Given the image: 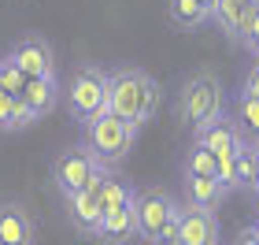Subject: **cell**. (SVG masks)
<instances>
[{"label": "cell", "mask_w": 259, "mask_h": 245, "mask_svg": "<svg viewBox=\"0 0 259 245\" xmlns=\"http://www.w3.org/2000/svg\"><path fill=\"white\" fill-rule=\"evenodd\" d=\"M134 137H137V126L130 119L111 115V112L97 115V119L85 126V149L104 163V167L122 163L130 156V149H134Z\"/></svg>", "instance_id": "3"}, {"label": "cell", "mask_w": 259, "mask_h": 245, "mask_svg": "<svg viewBox=\"0 0 259 245\" xmlns=\"http://www.w3.org/2000/svg\"><path fill=\"white\" fill-rule=\"evenodd\" d=\"M233 245H259V238L252 234V230H241V238L233 241Z\"/></svg>", "instance_id": "28"}, {"label": "cell", "mask_w": 259, "mask_h": 245, "mask_svg": "<svg viewBox=\"0 0 259 245\" xmlns=\"http://www.w3.org/2000/svg\"><path fill=\"white\" fill-rule=\"evenodd\" d=\"M200 4H204V8H207V11H211V8H215V0H200Z\"/></svg>", "instance_id": "30"}, {"label": "cell", "mask_w": 259, "mask_h": 245, "mask_svg": "<svg viewBox=\"0 0 259 245\" xmlns=\"http://www.w3.org/2000/svg\"><path fill=\"white\" fill-rule=\"evenodd\" d=\"M97 171H104V163L89 153V149H70V153H60L52 163V182L56 190H60L63 197L85 190V182L93 179Z\"/></svg>", "instance_id": "5"}, {"label": "cell", "mask_w": 259, "mask_h": 245, "mask_svg": "<svg viewBox=\"0 0 259 245\" xmlns=\"http://www.w3.org/2000/svg\"><path fill=\"white\" fill-rule=\"evenodd\" d=\"M0 86H4L11 97H19L22 86H26V75L15 67V60H11V56H4V60H0Z\"/></svg>", "instance_id": "21"}, {"label": "cell", "mask_w": 259, "mask_h": 245, "mask_svg": "<svg viewBox=\"0 0 259 245\" xmlns=\"http://www.w3.org/2000/svg\"><path fill=\"white\" fill-rule=\"evenodd\" d=\"M67 112L74 115L78 123H93L97 115L108 112V75L100 71V67H85V71H78L70 78L67 86Z\"/></svg>", "instance_id": "4"}, {"label": "cell", "mask_w": 259, "mask_h": 245, "mask_svg": "<svg viewBox=\"0 0 259 245\" xmlns=\"http://www.w3.org/2000/svg\"><path fill=\"white\" fill-rule=\"evenodd\" d=\"M11 104H15V97L0 86V130H8V119H11Z\"/></svg>", "instance_id": "27"}, {"label": "cell", "mask_w": 259, "mask_h": 245, "mask_svg": "<svg viewBox=\"0 0 259 245\" xmlns=\"http://www.w3.org/2000/svg\"><path fill=\"white\" fill-rule=\"evenodd\" d=\"M248 230H252V234H255V238H259V219H255V227H248Z\"/></svg>", "instance_id": "31"}, {"label": "cell", "mask_w": 259, "mask_h": 245, "mask_svg": "<svg viewBox=\"0 0 259 245\" xmlns=\"http://www.w3.org/2000/svg\"><path fill=\"white\" fill-rule=\"evenodd\" d=\"M255 219H259V204H255Z\"/></svg>", "instance_id": "33"}, {"label": "cell", "mask_w": 259, "mask_h": 245, "mask_svg": "<svg viewBox=\"0 0 259 245\" xmlns=\"http://www.w3.org/2000/svg\"><path fill=\"white\" fill-rule=\"evenodd\" d=\"M248 0H215V8H211V19L219 22V30L226 33L230 41H237V30H241V19L248 15Z\"/></svg>", "instance_id": "15"}, {"label": "cell", "mask_w": 259, "mask_h": 245, "mask_svg": "<svg viewBox=\"0 0 259 245\" xmlns=\"http://www.w3.org/2000/svg\"><path fill=\"white\" fill-rule=\"evenodd\" d=\"M248 4H252V8H255V11H259V0H248Z\"/></svg>", "instance_id": "32"}, {"label": "cell", "mask_w": 259, "mask_h": 245, "mask_svg": "<svg viewBox=\"0 0 259 245\" xmlns=\"http://www.w3.org/2000/svg\"><path fill=\"white\" fill-rule=\"evenodd\" d=\"M108 171H111V167L97 171V174L85 182V190H78V193L67 197V208H70V219H74V227L85 230V234H93V238H97L100 219H104V208H100V179H104Z\"/></svg>", "instance_id": "7"}, {"label": "cell", "mask_w": 259, "mask_h": 245, "mask_svg": "<svg viewBox=\"0 0 259 245\" xmlns=\"http://www.w3.org/2000/svg\"><path fill=\"white\" fill-rule=\"evenodd\" d=\"M252 190H255V197H259V145H255V182H252Z\"/></svg>", "instance_id": "29"}, {"label": "cell", "mask_w": 259, "mask_h": 245, "mask_svg": "<svg viewBox=\"0 0 259 245\" xmlns=\"http://www.w3.org/2000/svg\"><path fill=\"white\" fill-rule=\"evenodd\" d=\"M134 201V190L122 182V179H115V174L108 171L100 179V208H104V216L108 212H115V208H122V204H130Z\"/></svg>", "instance_id": "17"}, {"label": "cell", "mask_w": 259, "mask_h": 245, "mask_svg": "<svg viewBox=\"0 0 259 245\" xmlns=\"http://www.w3.org/2000/svg\"><path fill=\"white\" fill-rule=\"evenodd\" d=\"M11 60H15V67L26 78H45V75H56V56L49 49V41L45 38H22L15 41V49H11Z\"/></svg>", "instance_id": "8"}, {"label": "cell", "mask_w": 259, "mask_h": 245, "mask_svg": "<svg viewBox=\"0 0 259 245\" xmlns=\"http://www.w3.org/2000/svg\"><path fill=\"white\" fill-rule=\"evenodd\" d=\"M193 134H196V145H204L207 153H215V156L237 153L244 145V134H241V126H237L233 115H219V119H211L207 126H200Z\"/></svg>", "instance_id": "10"}, {"label": "cell", "mask_w": 259, "mask_h": 245, "mask_svg": "<svg viewBox=\"0 0 259 245\" xmlns=\"http://www.w3.org/2000/svg\"><path fill=\"white\" fill-rule=\"evenodd\" d=\"M237 171H241V190H252V182H255V145L244 142L237 149Z\"/></svg>", "instance_id": "22"}, {"label": "cell", "mask_w": 259, "mask_h": 245, "mask_svg": "<svg viewBox=\"0 0 259 245\" xmlns=\"http://www.w3.org/2000/svg\"><path fill=\"white\" fill-rule=\"evenodd\" d=\"M185 201L193 208H215L226 201V190H222L219 179H185Z\"/></svg>", "instance_id": "14"}, {"label": "cell", "mask_w": 259, "mask_h": 245, "mask_svg": "<svg viewBox=\"0 0 259 245\" xmlns=\"http://www.w3.org/2000/svg\"><path fill=\"white\" fill-rule=\"evenodd\" d=\"M215 171H219V156L193 142V149L182 160V174H185V179H215Z\"/></svg>", "instance_id": "16"}, {"label": "cell", "mask_w": 259, "mask_h": 245, "mask_svg": "<svg viewBox=\"0 0 259 245\" xmlns=\"http://www.w3.org/2000/svg\"><path fill=\"white\" fill-rule=\"evenodd\" d=\"M0 245H33V219L19 204H0Z\"/></svg>", "instance_id": "13"}, {"label": "cell", "mask_w": 259, "mask_h": 245, "mask_svg": "<svg viewBox=\"0 0 259 245\" xmlns=\"http://www.w3.org/2000/svg\"><path fill=\"white\" fill-rule=\"evenodd\" d=\"M97 238H100V241H108V245H130V241H137V238H141V230H137V212H134V201L104 216V219H100Z\"/></svg>", "instance_id": "11"}, {"label": "cell", "mask_w": 259, "mask_h": 245, "mask_svg": "<svg viewBox=\"0 0 259 245\" xmlns=\"http://www.w3.org/2000/svg\"><path fill=\"white\" fill-rule=\"evenodd\" d=\"M159 82L137 71V67H122V71L108 75V112L119 115V119H130L141 130L159 108Z\"/></svg>", "instance_id": "1"}, {"label": "cell", "mask_w": 259, "mask_h": 245, "mask_svg": "<svg viewBox=\"0 0 259 245\" xmlns=\"http://www.w3.org/2000/svg\"><path fill=\"white\" fill-rule=\"evenodd\" d=\"M33 123H37V115L26 108V100H22V97H15V104H11V119H8V130H26V126H33Z\"/></svg>", "instance_id": "23"}, {"label": "cell", "mask_w": 259, "mask_h": 245, "mask_svg": "<svg viewBox=\"0 0 259 245\" xmlns=\"http://www.w3.org/2000/svg\"><path fill=\"white\" fill-rule=\"evenodd\" d=\"M178 245H219V216L211 208H182L178 223Z\"/></svg>", "instance_id": "9"}, {"label": "cell", "mask_w": 259, "mask_h": 245, "mask_svg": "<svg viewBox=\"0 0 259 245\" xmlns=\"http://www.w3.org/2000/svg\"><path fill=\"white\" fill-rule=\"evenodd\" d=\"M22 100H26V108L37 115V119H45L56 104H60V82H56V75H45V78H26V86H22L19 93Z\"/></svg>", "instance_id": "12"}, {"label": "cell", "mask_w": 259, "mask_h": 245, "mask_svg": "<svg viewBox=\"0 0 259 245\" xmlns=\"http://www.w3.org/2000/svg\"><path fill=\"white\" fill-rule=\"evenodd\" d=\"M237 45H244V49H248L255 60H259V11L252 15V26H248V33H244V38L237 41Z\"/></svg>", "instance_id": "25"}, {"label": "cell", "mask_w": 259, "mask_h": 245, "mask_svg": "<svg viewBox=\"0 0 259 245\" xmlns=\"http://www.w3.org/2000/svg\"><path fill=\"white\" fill-rule=\"evenodd\" d=\"M233 119H237L241 134H252L255 142H259V97L241 93V97H237V108H233Z\"/></svg>", "instance_id": "19"}, {"label": "cell", "mask_w": 259, "mask_h": 245, "mask_svg": "<svg viewBox=\"0 0 259 245\" xmlns=\"http://www.w3.org/2000/svg\"><path fill=\"white\" fill-rule=\"evenodd\" d=\"M170 19L178 22V26H204L211 19V11L200 4V0H170Z\"/></svg>", "instance_id": "18"}, {"label": "cell", "mask_w": 259, "mask_h": 245, "mask_svg": "<svg viewBox=\"0 0 259 245\" xmlns=\"http://www.w3.org/2000/svg\"><path fill=\"white\" fill-rule=\"evenodd\" d=\"M178 115L182 123H189L193 130L207 126L211 119L226 115V93H222V82L211 75V71H196L182 82V93H178Z\"/></svg>", "instance_id": "2"}, {"label": "cell", "mask_w": 259, "mask_h": 245, "mask_svg": "<svg viewBox=\"0 0 259 245\" xmlns=\"http://www.w3.org/2000/svg\"><path fill=\"white\" fill-rule=\"evenodd\" d=\"M134 212H137V230L148 245L156 241V234L163 230V223L174 212V197L159 186H148V190H134Z\"/></svg>", "instance_id": "6"}, {"label": "cell", "mask_w": 259, "mask_h": 245, "mask_svg": "<svg viewBox=\"0 0 259 245\" xmlns=\"http://www.w3.org/2000/svg\"><path fill=\"white\" fill-rule=\"evenodd\" d=\"M178 223H182V204H174L170 219L163 223V230L156 234V241H152V245H178Z\"/></svg>", "instance_id": "24"}, {"label": "cell", "mask_w": 259, "mask_h": 245, "mask_svg": "<svg viewBox=\"0 0 259 245\" xmlns=\"http://www.w3.org/2000/svg\"><path fill=\"white\" fill-rule=\"evenodd\" d=\"M241 93H248V97H259V60L252 63V71L244 75V82H241Z\"/></svg>", "instance_id": "26"}, {"label": "cell", "mask_w": 259, "mask_h": 245, "mask_svg": "<svg viewBox=\"0 0 259 245\" xmlns=\"http://www.w3.org/2000/svg\"><path fill=\"white\" fill-rule=\"evenodd\" d=\"M215 179L222 182V190L233 193V190H241V171H237V153H226V156H219V171H215Z\"/></svg>", "instance_id": "20"}, {"label": "cell", "mask_w": 259, "mask_h": 245, "mask_svg": "<svg viewBox=\"0 0 259 245\" xmlns=\"http://www.w3.org/2000/svg\"><path fill=\"white\" fill-rule=\"evenodd\" d=\"M255 145H259V142H255Z\"/></svg>", "instance_id": "34"}]
</instances>
